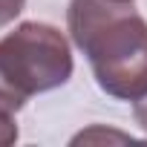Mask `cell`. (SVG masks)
<instances>
[{
    "instance_id": "obj_1",
    "label": "cell",
    "mask_w": 147,
    "mask_h": 147,
    "mask_svg": "<svg viewBox=\"0 0 147 147\" xmlns=\"http://www.w3.org/2000/svg\"><path fill=\"white\" fill-rule=\"evenodd\" d=\"M66 26L101 92L133 104L147 95V20L130 0H69Z\"/></svg>"
},
{
    "instance_id": "obj_5",
    "label": "cell",
    "mask_w": 147,
    "mask_h": 147,
    "mask_svg": "<svg viewBox=\"0 0 147 147\" xmlns=\"http://www.w3.org/2000/svg\"><path fill=\"white\" fill-rule=\"evenodd\" d=\"M26 0H0V26H9L20 12Z\"/></svg>"
},
{
    "instance_id": "obj_3",
    "label": "cell",
    "mask_w": 147,
    "mask_h": 147,
    "mask_svg": "<svg viewBox=\"0 0 147 147\" xmlns=\"http://www.w3.org/2000/svg\"><path fill=\"white\" fill-rule=\"evenodd\" d=\"M26 104V98L6 81V75L0 72V110H9V113H18L20 107Z\"/></svg>"
},
{
    "instance_id": "obj_2",
    "label": "cell",
    "mask_w": 147,
    "mask_h": 147,
    "mask_svg": "<svg viewBox=\"0 0 147 147\" xmlns=\"http://www.w3.org/2000/svg\"><path fill=\"white\" fill-rule=\"evenodd\" d=\"M0 72L23 98L63 87L72 75V52L63 32L38 20L15 26L0 38Z\"/></svg>"
},
{
    "instance_id": "obj_6",
    "label": "cell",
    "mask_w": 147,
    "mask_h": 147,
    "mask_svg": "<svg viewBox=\"0 0 147 147\" xmlns=\"http://www.w3.org/2000/svg\"><path fill=\"white\" fill-rule=\"evenodd\" d=\"M133 115H136V121H138V127L147 133V95L141 98V101H136V107H133Z\"/></svg>"
},
{
    "instance_id": "obj_4",
    "label": "cell",
    "mask_w": 147,
    "mask_h": 147,
    "mask_svg": "<svg viewBox=\"0 0 147 147\" xmlns=\"http://www.w3.org/2000/svg\"><path fill=\"white\" fill-rule=\"evenodd\" d=\"M18 141V124L9 110H0V147H9Z\"/></svg>"
},
{
    "instance_id": "obj_7",
    "label": "cell",
    "mask_w": 147,
    "mask_h": 147,
    "mask_svg": "<svg viewBox=\"0 0 147 147\" xmlns=\"http://www.w3.org/2000/svg\"><path fill=\"white\" fill-rule=\"evenodd\" d=\"M130 3H133V0H130Z\"/></svg>"
}]
</instances>
